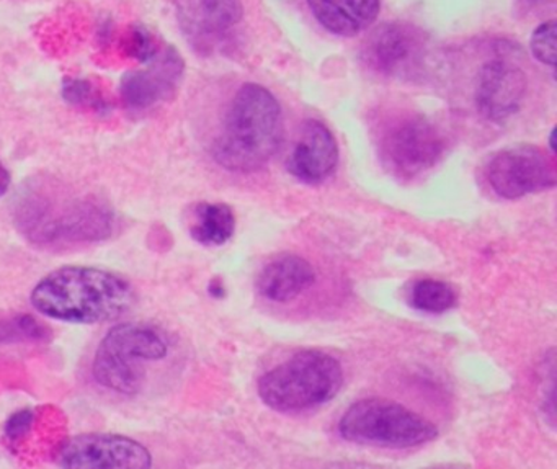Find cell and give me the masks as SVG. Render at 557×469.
<instances>
[{
  "instance_id": "obj_15",
  "label": "cell",
  "mask_w": 557,
  "mask_h": 469,
  "mask_svg": "<svg viewBox=\"0 0 557 469\" xmlns=\"http://www.w3.org/2000/svg\"><path fill=\"white\" fill-rule=\"evenodd\" d=\"M315 283L311 263L295 254L276 257L257 276V289L273 303H288Z\"/></svg>"
},
{
  "instance_id": "obj_8",
  "label": "cell",
  "mask_w": 557,
  "mask_h": 469,
  "mask_svg": "<svg viewBox=\"0 0 557 469\" xmlns=\"http://www.w3.org/2000/svg\"><path fill=\"white\" fill-rule=\"evenodd\" d=\"M485 178L498 197L518 200L556 187L557 171L553 155L520 145L495 152L485 165Z\"/></svg>"
},
{
  "instance_id": "obj_13",
  "label": "cell",
  "mask_w": 557,
  "mask_h": 469,
  "mask_svg": "<svg viewBox=\"0 0 557 469\" xmlns=\"http://www.w3.org/2000/svg\"><path fill=\"white\" fill-rule=\"evenodd\" d=\"M527 90L524 71L511 61L495 58L479 70L475 107L487 122L505 123L520 112Z\"/></svg>"
},
{
  "instance_id": "obj_19",
  "label": "cell",
  "mask_w": 557,
  "mask_h": 469,
  "mask_svg": "<svg viewBox=\"0 0 557 469\" xmlns=\"http://www.w3.org/2000/svg\"><path fill=\"white\" fill-rule=\"evenodd\" d=\"M64 102L76 109L96 113V115H109L112 103L107 99L103 90L92 81L86 77H66L61 87Z\"/></svg>"
},
{
  "instance_id": "obj_18",
  "label": "cell",
  "mask_w": 557,
  "mask_h": 469,
  "mask_svg": "<svg viewBox=\"0 0 557 469\" xmlns=\"http://www.w3.org/2000/svg\"><path fill=\"white\" fill-rule=\"evenodd\" d=\"M407 301L417 311L426 312V314H442V312L455 308L458 296L448 283L422 279L412 283Z\"/></svg>"
},
{
  "instance_id": "obj_25",
  "label": "cell",
  "mask_w": 557,
  "mask_h": 469,
  "mask_svg": "<svg viewBox=\"0 0 557 469\" xmlns=\"http://www.w3.org/2000/svg\"><path fill=\"white\" fill-rule=\"evenodd\" d=\"M210 295L213 296V298H223L226 293H224V286L221 285L220 280H213L210 285Z\"/></svg>"
},
{
  "instance_id": "obj_20",
  "label": "cell",
  "mask_w": 557,
  "mask_h": 469,
  "mask_svg": "<svg viewBox=\"0 0 557 469\" xmlns=\"http://www.w3.org/2000/svg\"><path fill=\"white\" fill-rule=\"evenodd\" d=\"M51 332L30 314H15L0 321V347L47 342Z\"/></svg>"
},
{
  "instance_id": "obj_14",
  "label": "cell",
  "mask_w": 557,
  "mask_h": 469,
  "mask_svg": "<svg viewBox=\"0 0 557 469\" xmlns=\"http://www.w3.org/2000/svg\"><path fill=\"white\" fill-rule=\"evenodd\" d=\"M337 164L334 133L319 120H306L286 164L289 174L302 184L319 185L334 175Z\"/></svg>"
},
{
  "instance_id": "obj_23",
  "label": "cell",
  "mask_w": 557,
  "mask_h": 469,
  "mask_svg": "<svg viewBox=\"0 0 557 469\" xmlns=\"http://www.w3.org/2000/svg\"><path fill=\"white\" fill-rule=\"evenodd\" d=\"M35 414L32 409H22L9 417L4 425V435L9 443L18 445L27 439L28 433L34 429Z\"/></svg>"
},
{
  "instance_id": "obj_6",
  "label": "cell",
  "mask_w": 557,
  "mask_h": 469,
  "mask_svg": "<svg viewBox=\"0 0 557 469\" xmlns=\"http://www.w3.org/2000/svg\"><path fill=\"white\" fill-rule=\"evenodd\" d=\"M345 442L377 448L406 449L432 442L438 429L403 404L367 397L351 404L338 422Z\"/></svg>"
},
{
  "instance_id": "obj_21",
  "label": "cell",
  "mask_w": 557,
  "mask_h": 469,
  "mask_svg": "<svg viewBox=\"0 0 557 469\" xmlns=\"http://www.w3.org/2000/svg\"><path fill=\"white\" fill-rule=\"evenodd\" d=\"M164 47L165 45H161L156 35L143 25L129 27L122 38L123 53L135 60L136 63L143 64V66L152 63L161 54Z\"/></svg>"
},
{
  "instance_id": "obj_26",
  "label": "cell",
  "mask_w": 557,
  "mask_h": 469,
  "mask_svg": "<svg viewBox=\"0 0 557 469\" xmlns=\"http://www.w3.org/2000/svg\"><path fill=\"white\" fill-rule=\"evenodd\" d=\"M527 4H541V2H546V0H523Z\"/></svg>"
},
{
  "instance_id": "obj_16",
  "label": "cell",
  "mask_w": 557,
  "mask_h": 469,
  "mask_svg": "<svg viewBox=\"0 0 557 469\" xmlns=\"http://www.w3.org/2000/svg\"><path fill=\"white\" fill-rule=\"evenodd\" d=\"M312 17L337 37H357L368 30L381 11L380 0H306Z\"/></svg>"
},
{
  "instance_id": "obj_17",
  "label": "cell",
  "mask_w": 557,
  "mask_h": 469,
  "mask_svg": "<svg viewBox=\"0 0 557 469\" xmlns=\"http://www.w3.org/2000/svg\"><path fill=\"white\" fill-rule=\"evenodd\" d=\"M234 231L236 217L233 208L224 203H200L195 207L190 236L201 246H223L234 236Z\"/></svg>"
},
{
  "instance_id": "obj_12",
  "label": "cell",
  "mask_w": 557,
  "mask_h": 469,
  "mask_svg": "<svg viewBox=\"0 0 557 469\" xmlns=\"http://www.w3.org/2000/svg\"><path fill=\"white\" fill-rule=\"evenodd\" d=\"M182 34L198 53H213L244 18L240 0H172Z\"/></svg>"
},
{
  "instance_id": "obj_9",
  "label": "cell",
  "mask_w": 557,
  "mask_h": 469,
  "mask_svg": "<svg viewBox=\"0 0 557 469\" xmlns=\"http://www.w3.org/2000/svg\"><path fill=\"white\" fill-rule=\"evenodd\" d=\"M425 32L409 22H387L371 32L361 48V61L377 76L409 79L426 60Z\"/></svg>"
},
{
  "instance_id": "obj_5",
  "label": "cell",
  "mask_w": 557,
  "mask_h": 469,
  "mask_svg": "<svg viewBox=\"0 0 557 469\" xmlns=\"http://www.w3.org/2000/svg\"><path fill=\"white\" fill-rule=\"evenodd\" d=\"M169 341L161 329L145 322H125L107 332L92 361V377L103 390L133 394L141 391L146 365L164 360Z\"/></svg>"
},
{
  "instance_id": "obj_10",
  "label": "cell",
  "mask_w": 557,
  "mask_h": 469,
  "mask_svg": "<svg viewBox=\"0 0 557 469\" xmlns=\"http://www.w3.org/2000/svg\"><path fill=\"white\" fill-rule=\"evenodd\" d=\"M58 462L70 469H148L152 456L143 443L115 433H83L61 443Z\"/></svg>"
},
{
  "instance_id": "obj_24",
  "label": "cell",
  "mask_w": 557,
  "mask_h": 469,
  "mask_svg": "<svg viewBox=\"0 0 557 469\" xmlns=\"http://www.w3.org/2000/svg\"><path fill=\"white\" fill-rule=\"evenodd\" d=\"M12 177L9 169L0 162V197H4L11 190Z\"/></svg>"
},
{
  "instance_id": "obj_22",
  "label": "cell",
  "mask_w": 557,
  "mask_h": 469,
  "mask_svg": "<svg viewBox=\"0 0 557 469\" xmlns=\"http://www.w3.org/2000/svg\"><path fill=\"white\" fill-rule=\"evenodd\" d=\"M556 44L557 24L556 21H547L536 27L530 38V50L534 60L544 66L554 70L556 67Z\"/></svg>"
},
{
  "instance_id": "obj_7",
  "label": "cell",
  "mask_w": 557,
  "mask_h": 469,
  "mask_svg": "<svg viewBox=\"0 0 557 469\" xmlns=\"http://www.w3.org/2000/svg\"><path fill=\"white\" fill-rule=\"evenodd\" d=\"M445 151L440 129L416 113L391 116L377 135V155L384 169L400 181H412L435 168Z\"/></svg>"
},
{
  "instance_id": "obj_2",
  "label": "cell",
  "mask_w": 557,
  "mask_h": 469,
  "mask_svg": "<svg viewBox=\"0 0 557 469\" xmlns=\"http://www.w3.org/2000/svg\"><path fill=\"white\" fill-rule=\"evenodd\" d=\"M40 314L71 324L115 321L135 303L132 283L109 270L63 267L37 283L30 295Z\"/></svg>"
},
{
  "instance_id": "obj_4",
  "label": "cell",
  "mask_w": 557,
  "mask_h": 469,
  "mask_svg": "<svg viewBox=\"0 0 557 469\" xmlns=\"http://www.w3.org/2000/svg\"><path fill=\"white\" fill-rule=\"evenodd\" d=\"M344 386V368L332 355L302 350L262 374L260 399L282 414L305 412L331 403Z\"/></svg>"
},
{
  "instance_id": "obj_3",
  "label": "cell",
  "mask_w": 557,
  "mask_h": 469,
  "mask_svg": "<svg viewBox=\"0 0 557 469\" xmlns=\"http://www.w3.org/2000/svg\"><path fill=\"white\" fill-rule=\"evenodd\" d=\"M283 138V113L276 97L260 84H244L231 100L214 141V161L230 172L250 174L269 164Z\"/></svg>"
},
{
  "instance_id": "obj_11",
  "label": "cell",
  "mask_w": 557,
  "mask_h": 469,
  "mask_svg": "<svg viewBox=\"0 0 557 469\" xmlns=\"http://www.w3.org/2000/svg\"><path fill=\"white\" fill-rule=\"evenodd\" d=\"M185 76V61L171 45L143 70L129 71L120 81V99L132 113H146L169 102Z\"/></svg>"
},
{
  "instance_id": "obj_1",
  "label": "cell",
  "mask_w": 557,
  "mask_h": 469,
  "mask_svg": "<svg viewBox=\"0 0 557 469\" xmlns=\"http://www.w3.org/2000/svg\"><path fill=\"white\" fill-rule=\"evenodd\" d=\"M15 226L38 247L102 243L115 233L116 214L102 198L34 184L18 195Z\"/></svg>"
}]
</instances>
